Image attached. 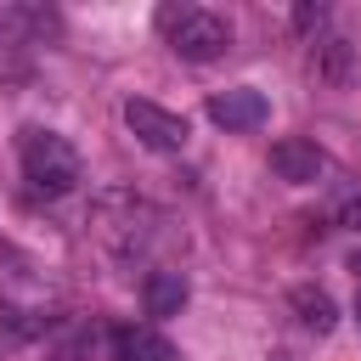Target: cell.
Listing matches in <instances>:
<instances>
[{
  "mask_svg": "<svg viewBox=\"0 0 361 361\" xmlns=\"http://www.w3.org/2000/svg\"><path fill=\"white\" fill-rule=\"evenodd\" d=\"M158 34L186 62H214L231 45V23L209 6H158Z\"/></svg>",
  "mask_w": 361,
  "mask_h": 361,
  "instance_id": "obj_1",
  "label": "cell"
},
{
  "mask_svg": "<svg viewBox=\"0 0 361 361\" xmlns=\"http://www.w3.org/2000/svg\"><path fill=\"white\" fill-rule=\"evenodd\" d=\"M152 209L135 197V192H102L96 197V209H90V231H96V243H107L118 259H130L135 248H147V237H152Z\"/></svg>",
  "mask_w": 361,
  "mask_h": 361,
  "instance_id": "obj_2",
  "label": "cell"
},
{
  "mask_svg": "<svg viewBox=\"0 0 361 361\" xmlns=\"http://www.w3.org/2000/svg\"><path fill=\"white\" fill-rule=\"evenodd\" d=\"M23 175H28V186L34 192H45V197H62V192H73L79 186V152L62 141V135H51V130H23Z\"/></svg>",
  "mask_w": 361,
  "mask_h": 361,
  "instance_id": "obj_3",
  "label": "cell"
},
{
  "mask_svg": "<svg viewBox=\"0 0 361 361\" xmlns=\"http://www.w3.org/2000/svg\"><path fill=\"white\" fill-rule=\"evenodd\" d=\"M124 124H130V135L141 141V147H152V152H180L186 147V118L180 113H169V107H158V102H124Z\"/></svg>",
  "mask_w": 361,
  "mask_h": 361,
  "instance_id": "obj_4",
  "label": "cell"
},
{
  "mask_svg": "<svg viewBox=\"0 0 361 361\" xmlns=\"http://www.w3.org/2000/svg\"><path fill=\"white\" fill-rule=\"evenodd\" d=\"M271 169H276V180H288V186H316V180L327 175V158H322L316 141L288 135V141L271 147Z\"/></svg>",
  "mask_w": 361,
  "mask_h": 361,
  "instance_id": "obj_5",
  "label": "cell"
},
{
  "mask_svg": "<svg viewBox=\"0 0 361 361\" xmlns=\"http://www.w3.org/2000/svg\"><path fill=\"white\" fill-rule=\"evenodd\" d=\"M265 96L254 90V85H237V90H220L214 102H209V118L220 124V130H259L265 124Z\"/></svg>",
  "mask_w": 361,
  "mask_h": 361,
  "instance_id": "obj_6",
  "label": "cell"
},
{
  "mask_svg": "<svg viewBox=\"0 0 361 361\" xmlns=\"http://www.w3.org/2000/svg\"><path fill=\"white\" fill-rule=\"evenodd\" d=\"M107 361H175V350L152 327H113L107 333Z\"/></svg>",
  "mask_w": 361,
  "mask_h": 361,
  "instance_id": "obj_7",
  "label": "cell"
},
{
  "mask_svg": "<svg viewBox=\"0 0 361 361\" xmlns=\"http://www.w3.org/2000/svg\"><path fill=\"white\" fill-rule=\"evenodd\" d=\"M141 299H147V316H180V305H186V276H180V271H147Z\"/></svg>",
  "mask_w": 361,
  "mask_h": 361,
  "instance_id": "obj_8",
  "label": "cell"
},
{
  "mask_svg": "<svg viewBox=\"0 0 361 361\" xmlns=\"http://www.w3.org/2000/svg\"><path fill=\"white\" fill-rule=\"evenodd\" d=\"M350 62H355V51H350V39H316L310 45V73H316V85H344L350 79Z\"/></svg>",
  "mask_w": 361,
  "mask_h": 361,
  "instance_id": "obj_9",
  "label": "cell"
},
{
  "mask_svg": "<svg viewBox=\"0 0 361 361\" xmlns=\"http://www.w3.org/2000/svg\"><path fill=\"white\" fill-rule=\"evenodd\" d=\"M293 310L310 333H333V322H338V305L327 288H293Z\"/></svg>",
  "mask_w": 361,
  "mask_h": 361,
  "instance_id": "obj_10",
  "label": "cell"
},
{
  "mask_svg": "<svg viewBox=\"0 0 361 361\" xmlns=\"http://www.w3.org/2000/svg\"><path fill=\"white\" fill-rule=\"evenodd\" d=\"M39 327H51V316H39V310H17V305H0V350L28 344Z\"/></svg>",
  "mask_w": 361,
  "mask_h": 361,
  "instance_id": "obj_11",
  "label": "cell"
},
{
  "mask_svg": "<svg viewBox=\"0 0 361 361\" xmlns=\"http://www.w3.org/2000/svg\"><path fill=\"white\" fill-rule=\"evenodd\" d=\"M338 226L361 231V197H344V203H338Z\"/></svg>",
  "mask_w": 361,
  "mask_h": 361,
  "instance_id": "obj_12",
  "label": "cell"
},
{
  "mask_svg": "<svg viewBox=\"0 0 361 361\" xmlns=\"http://www.w3.org/2000/svg\"><path fill=\"white\" fill-rule=\"evenodd\" d=\"M293 23H299V28H316V23H327V6H299Z\"/></svg>",
  "mask_w": 361,
  "mask_h": 361,
  "instance_id": "obj_13",
  "label": "cell"
},
{
  "mask_svg": "<svg viewBox=\"0 0 361 361\" xmlns=\"http://www.w3.org/2000/svg\"><path fill=\"white\" fill-rule=\"evenodd\" d=\"M350 271H355V276H361V254H355V259H350Z\"/></svg>",
  "mask_w": 361,
  "mask_h": 361,
  "instance_id": "obj_14",
  "label": "cell"
},
{
  "mask_svg": "<svg viewBox=\"0 0 361 361\" xmlns=\"http://www.w3.org/2000/svg\"><path fill=\"white\" fill-rule=\"evenodd\" d=\"M355 316H361V299H355Z\"/></svg>",
  "mask_w": 361,
  "mask_h": 361,
  "instance_id": "obj_15",
  "label": "cell"
}]
</instances>
